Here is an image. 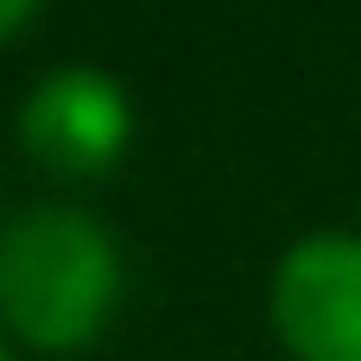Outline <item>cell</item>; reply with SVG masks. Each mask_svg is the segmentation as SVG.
<instances>
[{
    "instance_id": "cell-4",
    "label": "cell",
    "mask_w": 361,
    "mask_h": 361,
    "mask_svg": "<svg viewBox=\"0 0 361 361\" xmlns=\"http://www.w3.org/2000/svg\"><path fill=\"white\" fill-rule=\"evenodd\" d=\"M32 13H38V0H0V38H6V32H19Z\"/></svg>"
},
{
    "instance_id": "cell-5",
    "label": "cell",
    "mask_w": 361,
    "mask_h": 361,
    "mask_svg": "<svg viewBox=\"0 0 361 361\" xmlns=\"http://www.w3.org/2000/svg\"><path fill=\"white\" fill-rule=\"evenodd\" d=\"M0 361H13V355H6V343H0Z\"/></svg>"
},
{
    "instance_id": "cell-2",
    "label": "cell",
    "mask_w": 361,
    "mask_h": 361,
    "mask_svg": "<svg viewBox=\"0 0 361 361\" xmlns=\"http://www.w3.org/2000/svg\"><path fill=\"white\" fill-rule=\"evenodd\" d=\"M273 330L298 361H361V235H305L279 260Z\"/></svg>"
},
{
    "instance_id": "cell-3",
    "label": "cell",
    "mask_w": 361,
    "mask_h": 361,
    "mask_svg": "<svg viewBox=\"0 0 361 361\" xmlns=\"http://www.w3.org/2000/svg\"><path fill=\"white\" fill-rule=\"evenodd\" d=\"M19 140H25V152H32L44 171H57V178H102V171L121 165V152H127V140H133L127 89H121L108 70H89V63L51 70V76L25 95Z\"/></svg>"
},
{
    "instance_id": "cell-1",
    "label": "cell",
    "mask_w": 361,
    "mask_h": 361,
    "mask_svg": "<svg viewBox=\"0 0 361 361\" xmlns=\"http://www.w3.org/2000/svg\"><path fill=\"white\" fill-rule=\"evenodd\" d=\"M121 298L114 235L63 203H38L0 235V317L44 355L89 349Z\"/></svg>"
}]
</instances>
